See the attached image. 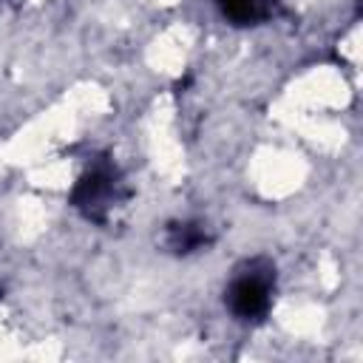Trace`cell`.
I'll return each mask as SVG.
<instances>
[{
    "instance_id": "7a4b0ae2",
    "label": "cell",
    "mask_w": 363,
    "mask_h": 363,
    "mask_svg": "<svg viewBox=\"0 0 363 363\" xmlns=\"http://www.w3.org/2000/svg\"><path fill=\"white\" fill-rule=\"evenodd\" d=\"M275 295V264L269 258L244 261L224 289V303L238 320H264L272 309Z\"/></svg>"
},
{
    "instance_id": "3957f363",
    "label": "cell",
    "mask_w": 363,
    "mask_h": 363,
    "mask_svg": "<svg viewBox=\"0 0 363 363\" xmlns=\"http://www.w3.org/2000/svg\"><path fill=\"white\" fill-rule=\"evenodd\" d=\"M213 241L210 227L204 221H173L164 233V247L176 255H190L204 250Z\"/></svg>"
},
{
    "instance_id": "277c9868",
    "label": "cell",
    "mask_w": 363,
    "mask_h": 363,
    "mask_svg": "<svg viewBox=\"0 0 363 363\" xmlns=\"http://www.w3.org/2000/svg\"><path fill=\"white\" fill-rule=\"evenodd\" d=\"M221 14L235 26H255L278 11V0H216Z\"/></svg>"
},
{
    "instance_id": "6da1fadb",
    "label": "cell",
    "mask_w": 363,
    "mask_h": 363,
    "mask_svg": "<svg viewBox=\"0 0 363 363\" xmlns=\"http://www.w3.org/2000/svg\"><path fill=\"white\" fill-rule=\"evenodd\" d=\"M128 201V184L111 156H96L79 173L68 193V204L94 224H105Z\"/></svg>"
}]
</instances>
